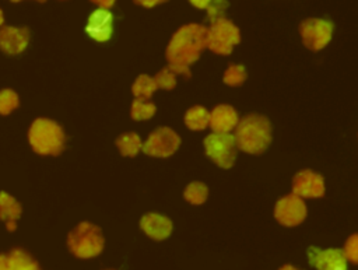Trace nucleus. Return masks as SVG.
Instances as JSON below:
<instances>
[{
  "mask_svg": "<svg viewBox=\"0 0 358 270\" xmlns=\"http://www.w3.org/2000/svg\"><path fill=\"white\" fill-rule=\"evenodd\" d=\"M308 257L317 270H347V259L340 249H319L310 246Z\"/></svg>",
  "mask_w": 358,
  "mask_h": 270,
  "instance_id": "12",
  "label": "nucleus"
},
{
  "mask_svg": "<svg viewBox=\"0 0 358 270\" xmlns=\"http://www.w3.org/2000/svg\"><path fill=\"white\" fill-rule=\"evenodd\" d=\"M29 41V31L27 28L3 27L0 29V49L8 55L21 53Z\"/></svg>",
  "mask_w": 358,
  "mask_h": 270,
  "instance_id": "13",
  "label": "nucleus"
},
{
  "mask_svg": "<svg viewBox=\"0 0 358 270\" xmlns=\"http://www.w3.org/2000/svg\"><path fill=\"white\" fill-rule=\"evenodd\" d=\"M18 95L13 90L0 91V115H8L18 106Z\"/></svg>",
  "mask_w": 358,
  "mask_h": 270,
  "instance_id": "24",
  "label": "nucleus"
},
{
  "mask_svg": "<svg viewBox=\"0 0 358 270\" xmlns=\"http://www.w3.org/2000/svg\"><path fill=\"white\" fill-rule=\"evenodd\" d=\"M343 255H344L345 259H348V260L352 262V263H357V262H358V236H357V234H352V235L345 241Z\"/></svg>",
  "mask_w": 358,
  "mask_h": 270,
  "instance_id": "27",
  "label": "nucleus"
},
{
  "mask_svg": "<svg viewBox=\"0 0 358 270\" xmlns=\"http://www.w3.org/2000/svg\"><path fill=\"white\" fill-rule=\"evenodd\" d=\"M180 145V137L169 127H158L155 129L143 143L141 150L151 157H169L172 155Z\"/></svg>",
  "mask_w": 358,
  "mask_h": 270,
  "instance_id": "8",
  "label": "nucleus"
},
{
  "mask_svg": "<svg viewBox=\"0 0 358 270\" xmlns=\"http://www.w3.org/2000/svg\"><path fill=\"white\" fill-rule=\"evenodd\" d=\"M28 140L35 152L41 155H59L64 148V132L50 119H36L29 127Z\"/></svg>",
  "mask_w": 358,
  "mask_h": 270,
  "instance_id": "3",
  "label": "nucleus"
},
{
  "mask_svg": "<svg viewBox=\"0 0 358 270\" xmlns=\"http://www.w3.org/2000/svg\"><path fill=\"white\" fill-rule=\"evenodd\" d=\"M207 194H208V189L201 182H192L190 185H187L183 193L185 199L192 204H203L207 199Z\"/></svg>",
  "mask_w": 358,
  "mask_h": 270,
  "instance_id": "21",
  "label": "nucleus"
},
{
  "mask_svg": "<svg viewBox=\"0 0 358 270\" xmlns=\"http://www.w3.org/2000/svg\"><path fill=\"white\" fill-rule=\"evenodd\" d=\"M210 112L203 106H193L185 115V125L190 130H203L208 126Z\"/></svg>",
  "mask_w": 358,
  "mask_h": 270,
  "instance_id": "17",
  "label": "nucleus"
},
{
  "mask_svg": "<svg viewBox=\"0 0 358 270\" xmlns=\"http://www.w3.org/2000/svg\"><path fill=\"white\" fill-rule=\"evenodd\" d=\"M189 1L197 8H207V6L211 3V0H189Z\"/></svg>",
  "mask_w": 358,
  "mask_h": 270,
  "instance_id": "30",
  "label": "nucleus"
},
{
  "mask_svg": "<svg viewBox=\"0 0 358 270\" xmlns=\"http://www.w3.org/2000/svg\"><path fill=\"white\" fill-rule=\"evenodd\" d=\"M165 1H168V0H134V3H137L143 7H147V8L154 7L157 4H161V3H165Z\"/></svg>",
  "mask_w": 358,
  "mask_h": 270,
  "instance_id": "28",
  "label": "nucleus"
},
{
  "mask_svg": "<svg viewBox=\"0 0 358 270\" xmlns=\"http://www.w3.org/2000/svg\"><path fill=\"white\" fill-rule=\"evenodd\" d=\"M238 113L229 105H218L208 118V125L214 133H229L238 123Z\"/></svg>",
  "mask_w": 358,
  "mask_h": 270,
  "instance_id": "14",
  "label": "nucleus"
},
{
  "mask_svg": "<svg viewBox=\"0 0 358 270\" xmlns=\"http://www.w3.org/2000/svg\"><path fill=\"white\" fill-rule=\"evenodd\" d=\"M275 220L285 227H295L306 217V206L301 197L291 193L281 197L274 208Z\"/></svg>",
  "mask_w": 358,
  "mask_h": 270,
  "instance_id": "9",
  "label": "nucleus"
},
{
  "mask_svg": "<svg viewBox=\"0 0 358 270\" xmlns=\"http://www.w3.org/2000/svg\"><path fill=\"white\" fill-rule=\"evenodd\" d=\"M155 113V105L148 101L134 99L130 109V116L134 120H145L150 119Z\"/></svg>",
  "mask_w": 358,
  "mask_h": 270,
  "instance_id": "22",
  "label": "nucleus"
},
{
  "mask_svg": "<svg viewBox=\"0 0 358 270\" xmlns=\"http://www.w3.org/2000/svg\"><path fill=\"white\" fill-rule=\"evenodd\" d=\"M87 34L98 41V42H106L113 32V15L108 8H96L92 11L88 17Z\"/></svg>",
  "mask_w": 358,
  "mask_h": 270,
  "instance_id": "11",
  "label": "nucleus"
},
{
  "mask_svg": "<svg viewBox=\"0 0 358 270\" xmlns=\"http://www.w3.org/2000/svg\"><path fill=\"white\" fill-rule=\"evenodd\" d=\"M70 252L81 259H88L99 255L103 249V236L101 228L91 222L78 224L67 236Z\"/></svg>",
  "mask_w": 358,
  "mask_h": 270,
  "instance_id": "4",
  "label": "nucleus"
},
{
  "mask_svg": "<svg viewBox=\"0 0 358 270\" xmlns=\"http://www.w3.org/2000/svg\"><path fill=\"white\" fill-rule=\"evenodd\" d=\"M236 147L248 154H262L271 141V126L262 115H248L235 126Z\"/></svg>",
  "mask_w": 358,
  "mask_h": 270,
  "instance_id": "2",
  "label": "nucleus"
},
{
  "mask_svg": "<svg viewBox=\"0 0 358 270\" xmlns=\"http://www.w3.org/2000/svg\"><path fill=\"white\" fill-rule=\"evenodd\" d=\"M227 7H228L227 0H211V3L207 6V18L211 22L218 18H222V14Z\"/></svg>",
  "mask_w": 358,
  "mask_h": 270,
  "instance_id": "26",
  "label": "nucleus"
},
{
  "mask_svg": "<svg viewBox=\"0 0 358 270\" xmlns=\"http://www.w3.org/2000/svg\"><path fill=\"white\" fill-rule=\"evenodd\" d=\"M207 29V48L217 55H229L232 48L241 41L238 27L224 17L213 21Z\"/></svg>",
  "mask_w": 358,
  "mask_h": 270,
  "instance_id": "5",
  "label": "nucleus"
},
{
  "mask_svg": "<svg viewBox=\"0 0 358 270\" xmlns=\"http://www.w3.org/2000/svg\"><path fill=\"white\" fill-rule=\"evenodd\" d=\"M280 270H298V269H295V267L291 266V264H285V266H282Z\"/></svg>",
  "mask_w": 358,
  "mask_h": 270,
  "instance_id": "32",
  "label": "nucleus"
},
{
  "mask_svg": "<svg viewBox=\"0 0 358 270\" xmlns=\"http://www.w3.org/2000/svg\"><path fill=\"white\" fill-rule=\"evenodd\" d=\"M292 193L301 199L322 197L324 194L323 178L310 169H303L292 179Z\"/></svg>",
  "mask_w": 358,
  "mask_h": 270,
  "instance_id": "10",
  "label": "nucleus"
},
{
  "mask_svg": "<svg viewBox=\"0 0 358 270\" xmlns=\"http://www.w3.org/2000/svg\"><path fill=\"white\" fill-rule=\"evenodd\" d=\"M0 270H11L7 260V255H0Z\"/></svg>",
  "mask_w": 358,
  "mask_h": 270,
  "instance_id": "31",
  "label": "nucleus"
},
{
  "mask_svg": "<svg viewBox=\"0 0 358 270\" xmlns=\"http://www.w3.org/2000/svg\"><path fill=\"white\" fill-rule=\"evenodd\" d=\"M11 1H15V3H17V1H20V0H11ZM38 1H41V3H43V1H46V0H38Z\"/></svg>",
  "mask_w": 358,
  "mask_h": 270,
  "instance_id": "34",
  "label": "nucleus"
},
{
  "mask_svg": "<svg viewBox=\"0 0 358 270\" xmlns=\"http://www.w3.org/2000/svg\"><path fill=\"white\" fill-rule=\"evenodd\" d=\"M204 148L208 158H211L221 168H231L236 158V143L229 133H213L204 138Z\"/></svg>",
  "mask_w": 358,
  "mask_h": 270,
  "instance_id": "6",
  "label": "nucleus"
},
{
  "mask_svg": "<svg viewBox=\"0 0 358 270\" xmlns=\"http://www.w3.org/2000/svg\"><path fill=\"white\" fill-rule=\"evenodd\" d=\"M154 83L157 88L172 90L176 85V73L171 67H164L154 77Z\"/></svg>",
  "mask_w": 358,
  "mask_h": 270,
  "instance_id": "25",
  "label": "nucleus"
},
{
  "mask_svg": "<svg viewBox=\"0 0 358 270\" xmlns=\"http://www.w3.org/2000/svg\"><path fill=\"white\" fill-rule=\"evenodd\" d=\"M208 29L200 24H187L180 27L172 36L166 48V60L176 74L186 78L192 76L190 64H193L207 48Z\"/></svg>",
  "mask_w": 358,
  "mask_h": 270,
  "instance_id": "1",
  "label": "nucleus"
},
{
  "mask_svg": "<svg viewBox=\"0 0 358 270\" xmlns=\"http://www.w3.org/2000/svg\"><path fill=\"white\" fill-rule=\"evenodd\" d=\"M141 229L152 239L161 241L171 235L172 232V222L168 217H164L161 214L148 213L145 214L140 221Z\"/></svg>",
  "mask_w": 358,
  "mask_h": 270,
  "instance_id": "15",
  "label": "nucleus"
},
{
  "mask_svg": "<svg viewBox=\"0 0 358 270\" xmlns=\"http://www.w3.org/2000/svg\"><path fill=\"white\" fill-rule=\"evenodd\" d=\"M11 270H41L38 263L24 250L14 249L7 255Z\"/></svg>",
  "mask_w": 358,
  "mask_h": 270,
  "instance_id": "18",
  "label": "nucleus"
},
{
  "mask_svg": "<svg viewBox=\"0 0 358 270\" xmlns=\"http://www.w3.org/2000/svg\"><path fill=\"white\" fill-rule=\"evenodd\" d=\"M116 145L122 155L126 157H134L143 147V141L138 134L136 133H124L116 140Z\"/></svg>",
  "mask_w": 358,
  "mask_h": 270,
  "instance_id": "19",
  "label": "nucleus"
},
{
  "mask_svg": "<svg viewBox=\"0 0 358 270\" xmlns=\"http://www.w3.org/2000/svg\"><path fill=\"white\" fill-rule=\"evenodd\" d=\"M246 78V70L242 64H229L224 73V83L231 87L241 85Z\"/></svg>",
  "mask_w": 358,
  "mask_h": 270,
  "instance_id": "23",
  "label": "nucleus"
},
{
  "mask_svg": "<svg viewBox=\"0 0 358 270\" xmlns=\"http://www.w3.org/2000/svg\"><path fill=\"white\" fill-rule=\"evenodd\" d=\"M21 215L20 203L10 194L0 193V218L6 222L8 231H14L17 227V220Z\"/></svg>",
  "mask_w": 358,
  "mask_h": 270,
  "instance_id": "16",
  "label": "nucleus"
},
{
  "mask_svg": "<svg viewBox=\"0 0 358 270\" xmlns=\"http://www.w3.org/2000/svg\"><path fill=\"white\" fill-rule=\"evenodd\" d=\"M3 21H4V18H3V11L0 10V25L3 24Z\"/></svg>",
  "mask_w": 358,
  "mask_h": 270,
  "instance_id": "33",
  "label": "nucleus"
},
{
  "mask_svg": "<svg viewBox=\"0 0 358 270\" xmlns=\"http://www.w3.org/2000/svg\"><path fill=\"white\" fill-rule=\"evenodd\" d=\"M299 34L303 45L310 50H320L324 48L333 34V24L327 20L308 18L301 22Z\"/></svg>",
  "mask_w": 358,
  "mask_h": 270,
  "instance_id": "7",
  "label": "nucleus"
},
{
  "mask_svg": "<svg viewBox=\"0 0 358 270\" xmlns=\"http://www.w3.org/2000/svg\"><path fill=\"white\" fill-rule=\"evenodd\" d=\"M91 1L95 3V4H98L101 8H109V7H112L113 3H115V0H91Z\"/></svg>",
  "mask_w": 358,
  "mask_h": 270,
  "instance_id": "29",
  "label": "nucleus"
},
{
  "mask_svg": "<svg viewBox=\"0 0 358 270\" xmlns=\"http://www.w3.org/2000/svg\"><path fill=\"white\" fill-rule=\"evenodd\" d=\"M155 90H157V85L154 83V78L145 74H140L131 87V92L136 97V99H141V101H148Z\"/></svg>",
  "mask_w": 358,
  "mask_h": 270,
  "instance_id": "20",
  "label": "nucleus"
}]
</instances>
